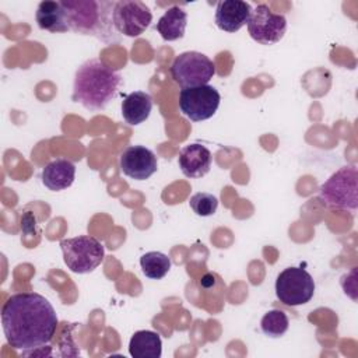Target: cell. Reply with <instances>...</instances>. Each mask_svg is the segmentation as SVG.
Masks as SVG:
<instances>
[{"instance_id": "obj_1", "label": "cell", "mask_w": 358, "mask_h": 358, "mask_svg": "<svg viewBox=\"0 0 358 358\" xmlns=\"http://www.w3.org/2000/svg\"><path fill=\"white\" fill-rule=\"evenodd\" d=\"M59 320L52 303L38 292H18L1 308L4 337L14 350L28 351L49 344Z\"/></svg>"}, {"instance_id": "obj_2", "label": "cell", "mask_w": 358, "mask_h": 358, "mask_svg": "<svg viewBox=\"0 0 358 358\" xmlns=\"http://www.w3.org/2000/svg\"><path fill=\"white\" fill-rule=\"evenodd\" d=\"M122 77L101 59H88L78 66L71 99L90 112L103 110L117 95Z\"/></svg>"}, {"instance_id": "obj_3", "label": "cell", "mask_w": 358, "mask_h": 358, "mask_svg": "<svg viewBox=\"0 0 358 358\" xmlns=\"http://www.w3.org/2000/svg\"><path fill=\"white\" fill-rule=\"evenodd\" d=\"M60 3L66 13L70 31L80 35L95 36L108 45L120 42V34L113 25V8L116 1L63 0Z\"/></svg>"}, {"instance_id": "obj_4", "label": "cell", "mask_w": 358, "mask_h": 358, "mask_svg": "<svg viewBox=\"0 0 358 358\" xmlns=\"http://www.w3.org/2000/svg\"><path fill=\"white\" fill-rule=\"evenodd\" d=\"M320 200L330 208L355 211L358 207V171L345 165L336 171L319 189Z\"/></svg>"}, {"instance_id": "obj_5", "label": "cell", "mask_w": 358, "mask_h": 358, "mask_svg": "<svg viewBox=\"0 0 358 358\" xmlns=\"http://www.w3.org/2000/svg\"><path fill=\"white\" fill-rule=\"evenodd\" d=\"M63 260L67 268L77 274L94 271L105 257L103 245L94 236L78 235L60 241Z\"/></svg>"}, {"instance_id": "obj_6", "label": "cell", "mask_w": 358, "mask_h": 358, "mask_svg": "<svg viewBox=\"0 0 358 358\" xmlns=\"http://www.w3.org/2000/svg\"><path fill=\"white\" fill-rule=\"evenodd\" d=\"M172 80L182 88L206 85L215 74V64L204 53L187 50L179 53L171 67Z\"/></svg>"}, {"instance_id": "obj_7", "label": "cell", "mask_w": 358, "mask_h": 358, "mask_svg": "<svg viewBox=\"0 0 358 358\" xmlns=\"http://www.w3.org/2000/svg\"><path fill=\"white\" fill-rule=\"evenodd\" d=\"M275 295L287 306L308 303L315 294V280L302 267H287L275 280Z\"/></svg>"}, {"instance_id": "obj_8", "label": "cell", "mask_w": 358, "mask_h": 358, "mask_svg": "<svg viewBox=\"0 0 358 358\" xmlns=\"http://www.w3.org/2000/svg\"><path fill=\"white\" fill-rule=\"evenodd\" d=\"M221 95L213 85L182 88L179 92V109L192 122L213 117L220 106Z\"/></svg>"}, {"instance_id": "obj_9", "label": "cell", "mask_w": 358, "mask_h": 358, "mask_svg": "<svg viewBox=\"0 0 358 358\" xmlns=\"http://www.w3.org/2000/svg\"><path fill=\"white\" fill-rule=\"evenodd\" d=\"M250 38L260 45H274L282 39L287 31L284 14L273 13L267 4H257L246 24Z\"/></svg>"}, {"instance_id": "obj_10", "label": "cell", "mask_w": 358, "mask_h": 358, "mask_svg": "<svg viewBox=\"0 0 358 358\" xmlns=\"http://www.w3.org/2000/svg\"><path fill=\"white\" fill-rule=\"evenodd\" d=\"M152 14L140 0H119L113 8V25L120 35L140 36L151 24Z\"/></svg>"}, {"instance_id": "obj_11", "label": "cell", "mask_w": 358, "mask_h": 358, "mask_svg": "<svg viewBox=\"0 0 358 358\" xmlns=\"http://www.w3.org/2000/svg\"><path fill=\"white\" fill-rule=\"evenodd\" d=\"M119 166L123 175L134 180H145L158 169L157 155L144 145H130L122 154Z\"/></svg>"}, {"instance_id": "obj_12", "label": "cell", "mask_w": 358, "mask_h": 358, "mask_svg": "<svg viewBox=\"0 0 358 358\" xmlns=\"http://www.w3.org/2000/svg\"><path fill=\"white\" fill-rule=\"evenodd\" d=\"M252 13L249 3L242 0H222L215 7L214 22L225 32H236L248 24Z\"/></svg>"}, {"instance_id": "obj_13", "label": "cell", "mask_w": 358, "mask_h": 358, "mask_svg": "<svg viewBox=\"0 0 358 358\" xmlns=\"http://www.w3.org/2000/svg\"><path fill=\"white\" fill-rule=\"evenodd\" d=\"M179 168L186 178L197 179L207 175L211 169L213 155L206 145L199 143L185 145L178 158Z\"/></svg>"}, {"instance_id": "obj_14", "label": "cell", "mask_w": 358, "mask_h": 358, "mask_svg": "<svg viewBox=\"0 0 358 358\" xmlns=\"http://www.w3.org/2000/svg\"><path fill=\"white\" fill-rule=\"evenodd\" d=\"M74 178L76 165L66 158H57L48 162L41 173L42 183L52 192H60L70 187Z\"/></svg>"}, {"instance_id": "obj_15", "label": "cell", "mask_w": 358, "mask_h": 358, "mask_svg": "<svg viewBox=\"0 0 358 358\" xmlns=\"http://www.w3.org/2000/svg\"><path fill=\"white\" fill-rule=\"evenodd\" d=\"M152 96L145 91L127 94L122 101V116L127 124L137 126L145 122L152 109Z\"/></svg>"}, {"instance_id": "obj_16", "label": "cell", "mask_w": 358, "mask_h": 358, "mask_svg": "<svg viewBox=\"0 0 358 358\" xmlns=\"http://www.w3.org/2000/svg\"><path fill=\"white\" fill-rule=\"evenodd\" d=\"M35 20L38 27L43 31H49L53 34L70 31L67 25L66 13L60 1H41L35 13Z\"/></svg>"}, {"instance_id": "obj_17", "label": "cell", "mask_w": 358, "mask_h": 358, "mask_svg": "<svg viewBox=\"0 0 358 358\" xmlns=\"http://www.w3.org/2000/svg\"><path fill=\"white\" fill-rule=\"evenodd\" d=\"M187 25V13L179 6L169 7L158 20L157 31L166 42L183 38Z\"/></svg>"}, {"instance_id": "obj_18", "label": "cell", "mask_w": 358, "mask_h": 358, "mask_svg": "<svg viewBox=\"0 0 358 358\" xmlns=\"http://www.w3.org/2000/svg\"><path fill=\"white\" fill-rule=\"evenodd\" d=\"M129 352L134 358H159L162 354L161 336L151 330L136 331L129 341Z\"/></svg>"}, {"instance_id": "obj_19", "label": "cell", "mask_w": 358, "mask_h": 358, "mask_svg": "<svg viewBox=\"0 0 358 358\" xmlns=\"http://www.w3.org/2000/svg\"><path fill=\"white\" fill-rule=\"evenodd\" d=\"M171 259L161 252H147L140 257V267L143 274L151 280L164 278L171 270Z\"/></svg>"}, {"instance_id": "obj_20", "label": "cell", "mask_w": 358, "mask_h": 358, "mask_svg": "<svg viewBox=\"0 0 358 358\" xmlns=\"http://www.w3.org/2000/svg\"><path fill=\"white\" fill-rule=\"evenodd\" d=\"M289 327V319L285 312L280 309H271L266 312L260 320L262 331L270 338L282 337Z\"/></svg>"}, {"instance_id": "obj_21", "label": "cell", "mask_w": 358, "mask_h": 358, "mask_svg": "<svg viewBox=\"0 0 358 358\" xmlns=\"http://www.w3.org/2000/svg\"><path fill=\"white\" fill-rule=\"evenodd\" d=\"M189 206L196 215L210 217V215L215 214V211L218 208V199L213 193L199 192L190 197Z\"/></svg>"}, {"instance_id": "obj_22", "label": "cell", "mask_w": 358, "mask_h": 358, "mask_svg": "<svg viewBox=\"0 0 358 358\" xmlns=\"http://www.w3.org/2000/svg\"><path fill=\"white\" fill-rule=\"evenodd\" d=\"M200 285H201L203 288H211V287H214V285H215V277H214L213 274H210V273L204 274V275L201 277V280H200Z\"/></svg>"}]
</instances>
